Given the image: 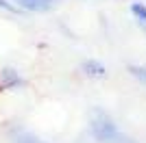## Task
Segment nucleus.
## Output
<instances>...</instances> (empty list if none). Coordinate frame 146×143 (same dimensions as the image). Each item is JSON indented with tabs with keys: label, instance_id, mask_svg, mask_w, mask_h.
Listing matches in <instances>:
<instances>
[{
	"label": "nucleus",
	"instance_id": "f03ea898",
	"mask_svg": "<svg viewBox=\"0 0 146 143\" xmlns=\"http://www.w3.org/2000/svg\"><path fill=\"white\" fill-rule=\"evenodd\" d=\"M22 13H48L57 7V0H11Z\"/></svg>",
	"mask_w": 146,
	"mask_h": 143
},
{
	"label": "nucleus",
	"instance_id": "0eeeda50",
	"mask_svg": "<svg viewBox=\"0 0 146 143\" xmlns=\"http://www.w3.org/2000/svg\"><path fill=\"white\" fill-rule=\"evenodd\" d=\"M129 74L135 80H140V83L146 85V65H129Z\"/></svg>",
	"mask_w": 146,
	"mask_h": 143
},
{
	"label": "nucleus",
	"instance_id": "f257e3e1",
	"mask_svg": "<svg viewBox=\"0 0 146 143\" xmlns=\"http://www.w3.org/2000/svg\"><path fill=\"white\" fill-rule=\"evenodd\" d=\"M90 134L98 143H137L133 137H129L124 130L118 128L109 113H105L103 108H92L90 113Z\"/></svg>",
	"mask_w": 146,
	"mask_h": 143
},
{
	"label": "nucleus",
	"instance_id": "20e7f679",
	"mask_svg": "<svg viewBox=\"0 0 146 143\" xmlns=\"http://www.w3.org/2000/svg\"><path fill=\"white\" fill-rule=\"evenodd\" d=\"M129 11H131L133 20L137 22V26L146 33V5L144 2H131V5H129Z\"/></svg>",
	"mask_w": 146,
	"mask_h": 143
},
{
	"label": "nucleus",
	"instance_id": "6e6552de",
	"mask_svg": "<svg viewBox=\"0 0 146 143\" xmlns=\"http://www.w3.org/2000/svg\"><path fill=\"white\" fill-rule=\"evenodd\" d=\"M0 9H2V11H7V13H13V15H20V9L15 5H13L11 0H0Z\"/></svg>",
	"mask_w": 146,
	"mask_h": 143
},
{
	"label": "nucleus",
	"instance_id": "7ed1b4c3",
	"mask_svg": "<svg viewBox=\"0 0 146 143\" xmlns=\"http://www.w3.org/2000/svg\"><path fill=\"white\" fill-rule=\"evenodd\" d=\"M81 74L85 78H92V80H100V78L107 76V67H105V63H100L96 59H87L81 63Z\"/></svg>",
	"mask_w": 146,
	"mask_h": 143
},
{
	"label": "nucleus",
	"instance_id": "39448f33",
	"mask_svg": "<svg viewBox=\"0 0 146 143\" xmlns=\"http://www.w3.org/2000/svg\"><path fill=\"white\" fill-rule=\"evenodd\" d=\"M0 80H2V85L5 87H18V85H22V78H20V74L15 70H2V74H0Z\"/></svg>",
	"mask_w": 146,
	"mask_h": 143
},
{
	"label": "nucleus",
	"instance_id": "423d86ee",
	"mask_svg": "<svg viewBox=\"0 0 146 143\" xmlns=\"http://www.w3.org/2000/svg\"><path fill=\"white\" fill-rule=\"evenodd\" d=\"M13 143H46V141H42L39 137H35V134L22 130V132H18V134L13 137Z\"/></svg>",
	"mask_w": 146,
	"mask_h": 143
}]
</instances>
